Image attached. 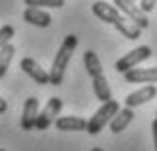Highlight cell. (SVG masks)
Returning a JSON list of instances; mask_svg holds the SVG:
<instances>
[{"label":"cell","mask_w":157,"mask_h":151,"mask_svg":"<svg viewBox=\"0 0 157 151\" xmlns=\"http://www.w3.org/2000/svg\"><path fill=\"white\" fill-rule=\"evenodd\" d=\"M155 6H157V0H141L139 8H141V10H143V12L147 14V12H151L153 8H155Z\"/></svg>","instance_id":"ffe728a7"},{"label":"cell","mask_w":157,"mask_h":151,"mask_svg":"<svg viewBox=\"0 0 157 151\" xmlns=\"http://www.w3.org/2000/svg\"><path fill=\"white\" fill-rule=\"evenodd\" d=\"M39 116V98L37 96H29L25 100V108H23V116H21V127L23 131H33Z\"/></svg>","instance_id":"ba28073f"},{"label":"cell","mask_w":157,"mask_h":151,"mask_svg":"<svg viewBox=\"0 0 157 151\" xmlns=\"http://www.w3.org/2000/svg\"><path fill=\"white\" fill-rule=\"evenodd\" d=\"M76 47H78V37L76 35H67L63 39V43H61L57 55H55V59H53V64H51V70H49V84L51 86L63 84L65 70H67V64H70Z\"/></svg>","instance_id":"6da1fadb"},{"label":"cell","mask_w":157,"mask_h":151,"mask_svg":"<svg viewBox=\"0 0 157 151\" xmlns=\"http://www.w3.org/2000/svg\"><path fill=\"white\" fill-rule=\"evenodd\" d=\"M21 70L29 76L33 82L41 84V86L49 84V72H47L45 68H41L33 57H23V59H21Z\"/></svg>","instance_id":"8992f818"},{"label":"cell","mask_w":157,"mask_h":151,"mask_svg":"<svg viewBox=\"0 0 157 151\" xmlns=\"http://www.w3.org/2000/svg\"><path fill=\"white\" fill-rule=\"evenodd\" d=\"M128 84H157V68H135L124 74Z\"/></svg>","instance_id":"30bf717a"},{"label":"cell","mask_w":157,"mask_h":151,"mask_svg":"<svg viewBox=\"0 0 157 151\" xmlns=\"http://www.w3.org/2000/svg\"><path fill=\"white\" fill-rule=\"evenodd\" d=\"M92 88H94V94H96V100H100L102 104L112 100L110 86H108V80L104 78V74H100V76H96V78H92Z\"/></svg>","instance_id":"5bb4252c"},{"label":"cell","mask_w":157,"mask_h":151,"mask_svg":"<svg viewBox=\"0 0 157 151\" xmlns=\"http://www.w3.org/2000/svg\"><path fill=\"white\" fill-rule=\"evenodd\" d=\"M92 14L96 18H100L102 23H108V25H114L122 17L117 10V6H112L110 2H104V0H96L92 4Z\"/></svg>","instance_id":"9c48e42d"},{"label":"cell","mask_w":157,"mask_h":151,"mask_svg":"<svg viewBox=\"0 0 157 151\" xmlns=\"http://www.w3.org/2000/svg\"><path fill=\"white\" fill-rule=\"evenodd\" d=\"M23 18L27 21L29 25H35V27H49L51 25V14L45 10H41V8H31V6H27V10H25Z\"/></svg>","instance_id":"4fadbf2b"},{"label":"cell","mask_w":157,"mask_h":151,"mask_svg":"<svg viewBox=\"0 0 157 151\" xmlns=\"http://www.w3.org/2000/svg\"><path fill=\"white\" fill-rule=\"evenodd\" d=\"M114 6H117L118 12L124 14V18H128L131 23H135L141 31L149 27V18H147V14L135 4L133 0H114Z\"/></svg>","instance_id":"5b68a950"},{"label":"cell","mask_w":157,"mask_h":151,"mask_svg":"<svg viewBox=\"0 0 157 151\" xmlns=\"http://www.w3.org/2000/svg\"><path fill=\"white\" fill-rule=\"evenodd\" d=\"M61 108H63V100H61V98H57V96L49 98V100H47V104L43 106V110L39 112V116H37L35 129H37V131H47V129L55 122V118L59 116Z\"/></svg>","instance_id":"277c9868"},{"label":"cell","mask_w":157,"mask_h":151,"mask_svg":"<svg viewBox=\"0 0 157 151\" xmlns=\"http://www.w3.org/2000/svg\"><path fill=\"white\" fill-rule=\"evenodd\" d=\"M92 151H104L102 147H92Z\"/></svg>","instance_id":"603a6c76"},{"label":"cell","mask_w":157,"mask_h":151,"mask_svg":"<svg viewBox=\"0 0 157 151\" xmlns=\"http://www.w3.org/2000/svg\"><path fill=\"white\" fill-rule=\"evenodd\" d=\"M14 53H17V49H14L12 43H8V45H4L0 49V80L6 76V72H8V68H10V64H12Z\"/></svg>","instance_id":"e0dca14e"},{"label":"cell","mask_w":157,"mask_h":151,"mask_svg":"<svg viewBox=\"0 0 157 151\" xmlns=\"http://www.w3.org/2000/svg\"><path fill=\"white\" fill-rule=\"evenodd\" d=\"M12 37H14V27H12V25L0 27V49H2L4 45H8Z\"/></svg>","instance_id":"d6986e66"},{"label":"cell","mask_w":157,"mask_h":151,"mask_svg":"<svg viewBox=\"0 0 157 151\" xmlns=\"http://www.w3.org/2000/svg\"><path fill=\"white\" fill-rule=\"evenodd\" d=\"M155 114H157V110H155Z\"/></svg>","instance_id":"d4e9b609"},{"label":"cell","mask_w":157,"mask_h":151,"mask_svg":"<svg viewBox=\"0 0 157 151\" xmlns=\"http://www.w3.org/2000/svg\"><path fill=\"white\" fill-rule=\"evenodd\" d=\"M0 151H6V149H0Z\"/></svg>","instance_id":"cb8c5ba5"},{"label":"cell","mask_w":157,"mask_h":151,"mask_svg":"<svg viewBox=\"0 0 157 151\" xmlns=\"http://www.w3.org/2000/svg\"><path fill=\"white\" fill-rule=\"evenodd\" d=\"M155 96H157V88L153 84H145L143 88H139V90L128 94L127 98H124V104H127V108H137V106L153 100Z\"/></svg>","instance_id":"52a82bcc"},{"label":"cell","mask_w":157,"mask_h":151,"mask_svg":"<svg viewBox=\"0 0 157 151\" xmlns=\"http://www.w3.org/2000/svg\"><path fill=\"white\" fill-rule=\"evenodd\" d=\"M133 118H135V112H133V108H121V110L117 112V114L112 116V121H110V133L112 135H118V133H122L124 129L133 122Z\"/></svg>","instance_id":"7c38bea8"},{"label":"cell","mask_w":157,"mask_h":151,"mask_svg":"<svg viewBox=\"0 0 157 151\" xmlns=\"http://www.w3.org/2000/svg\"><path fill=\"white\" fill-rule=\"evenodd\" d=\"M84 65H86V72L92 76V78L102 74V61H100V57L96 55V51H92V49H88V51L84 53Z\"/></svg>","instance_id":"2e32d148"},{"label":"cell","mask_w":157,"mask_h":151,"mask_svg":"<svg viewBox=\"0 0 157 151\" xmlns=\"http://www.w3.org/2000/svg\"><path fill=\"white\" fill-rule=\"evenodd\" d=\"M88 121L82 116H57L55 118V129L61 133H76V131H86Z\"/></svg>","instance_id":"8fae6325"},{"label":"cell","mask_w":157,"mask_h":151,"mask_svg":"<svg viewBox=\"0 0 157 151\" xmlns=\"http://www.w3.org/2000/svg\"><path fill=\"white\" fill-rule=\"evenodd\" d=\"M114 29H117L122 37H127V39H131V41H137L141 37V29L135 23H131L128 18H124V17H121L117 23H114Z\"/></svg>","instance_id":"9a60e30c"},{"label":"cell","mask_w":157,"mask_h":151,"mask_svg":"<svg viewBox=\"0 0 157 151\" xmlns=\"http://www.w3.org/2000/svg\"><path fill=\"white\" fill-rule=\"evenodd\" d=\"M121 110V106H118L117 100H110V102H104V104L100 106L98 110L92 114V118L88 121V127H86V133L88 135H98L106 125H110L112 116L117 114Z\"/></svg>","instance_id":"7a4b0ae2"},{"label":"cell","mask_w":157,"mask_h":151,"mask_svg":"<svg viewBox=\"0 0 157 151\" xmlns=\"http://www.w3.org/2000/svg\"><path fill=\"white\" fill-rule=\"evenodd\" d=\"M6 110H8V104H6V100L0 96V114H4Z\"/></svg>","instance_id":"7402d4cb"},{"label":"cell","mask_w":157,"mask_h":151,"mask_svg":"<svg viewBox=\"0 0 157 151\" xmlns=\"http://www.w3.org/2000/svg\"><path fill=\"white\" fill-rule=\"evenodd\" d=\"M133 2H135V0H133Z\"/></svg>","instance_id":"484cf974"},{"label":"cell","mask_w":157,"mask_h":151,"mask_svg":"<svg viewBox=\"0 0 157 151\" xmlns=\"http://www.w3.org/2000/svg\"><path fill=\"white\" fill-rule=\"evenodd\" d=\"M151 131H153V143H155V151H157V118L153 121V125H151Z\"/></svg>","instance_id":"44dd1931"},{"label":"cell","mask_w":157,"mask_h":151,"mask_svg":"<svg viewBox=\"0 0 157 151\" xmlns=\"http://www.w3.org/2000/svg\"><path fill=\"white\" fill-rule=\"evenodd\" d=\"M153 55L151 51V47H147V45H139V47H135L133 51H128L124 53L122 57L117 59V64H114V70L121 72V74H127V72L135 70L137 65L141 64V61H145V59H149Z\"/></svg>","instance_id":"3957f363"},{"label":"cell","mask_w":157,"mask_h":151,"mask_svg":"<svg viewBox=\"0 0 157 151\" xmlns=\"http://www.w3.org/2000/svg\"><path fill=\"white\" fill-rule=\"evenodd\" d=\"M27 6L31 8H61L65 4V0H23Z\"/></svg>","instance_id":"ac0fdd59"}]
</instances>
